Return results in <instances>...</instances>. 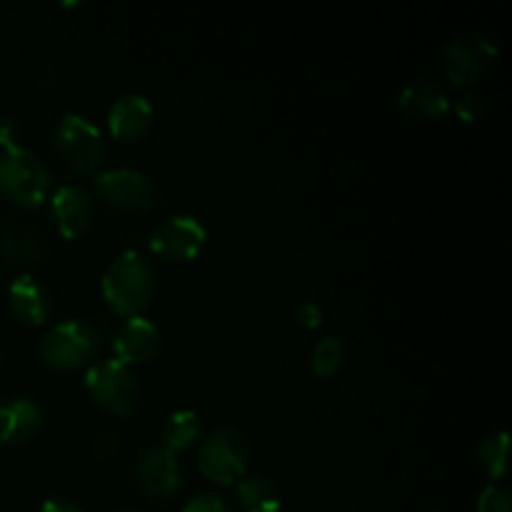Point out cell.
I'll use <instances>...</instances> for the list:
<instances>
[{"instance_id":"1","label":"cell","mask_w":512,"mask_h":512,"mask_svg":"<svg viewBox=\"0 0 512 512\" xmlns=\"http://www.w3.org/2000/svg\"><path fill=\"white\" fill-rule=\"evenodd\" d=\"M100 295L123 320L143 315L155 295V270L150 260L138 250L115 255L100 278Z\"/></svg>"},{"instance_id":"2","label":"cell","mask_w":512,"mask_h":512,"mask_svg":"<svg viewBox=\"0 0 512 512\" xmlns=\"http://www.w3.org/2000/svg\"><path fill=\"white\" fill-rule=\"evenodd\" d=\"M0 193L18 208H40L53 193V175L38 153L15 145L0 153Z\"/></svg>"},{"instance_id":"3","label":"cell","mask_w":512,"mask_h":512,"mask_svg":"<svg viewBox=\"0 0 512 512\" xmlns=\"http://www.w3.org/2000/svg\"><path fill=\"white\" fill-rule=\"evenodd\" d=\"M53 153L75 173H93L108 158V135L83 113H65L50 138Z\"/></svg>"},{"instance_id":"4","label":"cell","mask_w":512,"mask_h":512,"mask_svg":"<svg viewBox=\"0 0 512 512\" xmlns=\"http://www.w3.org/2000/svg\"><path fill=\"white\" fill-rule=\"evenodd\" d=\"M250 445L243 433L233 428H218L200 440L198 468L205 480L220 488H230L248 475Z\"/></svg>"},{"instance_id":"5","label":"cell","mask_w":512,"mask_h":512,"mask_svg":"<svg viewBox=\"0 0 512 512\" xmlns=\"http://www.w3.org/2000/svg\"><path fill=\"white\" fill-rule=\"evenodd\" d=\"M85 390L100 410L118 415V418H128L138 408V378H135L133 368L118 363L115 358L90 365L85 373Z\"/></svg>"},{"instance_id":"6","label":"cell","mask_w":512,"mask_h":512,"mask_svg":"<svg viewBox=\"0 0 512 512\" xmlns=\"http://www.w3.org/2000/svg\"><path fill=\"white\" fill-rule=\"evenodd\" d=\"M98 330L85 320H63L40 340V358L53 370H78L98 353Z\"/></svg>"},{"instance_id":"7","label":"cell","mask_w":512,"mask_h":512,"mask_svg":"<svg viewBox=\"0 0 512 512\" xmlns=\"http://www.w3.org/2000/svg\"><path fill=\"white\" fill-rule=\"evenodd\" d=\"M95 198L123 215H143L155 205V188L135 168H113L95 175Z\"/></svg>"},{"instance_id":"8","label":"cell","mask_w":512,"mask_h":512,"mask_svg":"<svg viewBox=\"0 0 512 512\" xmlns=\"http://www.w3.org/2000/svg\"><path fill=\"white\" fill-rule=\"evenodd\" d=\"M208 245V228L195 215H173L150 233L148 248L155 258L168 263H193Z\"/></svg>"},{"instance_id":"9","label":"cell","mask_w":512,"mask_h":512,"mask_svg":"<svg viewBox=\"0 0 512 512\" xmlns=\"http://www.w3.org/2000/svg\"><path fill=\"white\" fill-rule=\"evenodd\" d=\"M500 48L483 35H463L445 45V78L455 88H475L498 63Z\"/></svg>"},{"instance_id":"10","label":"cell","mask_w":512,"mask_h":512,"mask_svg":"<svg viewBox=\"0 0 512 512\" xmlns=\"http://www.w3.org/2000/svg\"><path fill=\"white\" fill-rule=\"evenodd\" d=\"M133 478L145 498L168 500L183 488V465L170 450L148 448L135 460Z\"/></svg>"},{"instance_id":"11","label":"cell","mask_w":512,"mask_h":512,"mask_svg":"<svg viewBox=\"0 0 512 512\" xmlns=\"http://www.w3.org/2000/svg\"><path fill=\"white\" fill-rule=\"evenodd\" d=\"M50 218L63 240H78L93 228L95 223V198L83 185H60L50 193Z\"/></svg>"},{"instance_id":"12","label":"cell","mask_w":512,"mask_h":512,"mask_svg":"<svg viewBox=\"0 0 512 512\" xmlns=\"http://www.w3.org/2000/svg\"><path fill=\"white\" fill-rule=\"evenodd\" d=\"M155 120V108L145 95L128 93L113 100L105 113V130L118 143H138L150 133Z\"/></svg>"},{"instance_id":"13","label":"cell","mask_w":512,"mask_h":512,"mask_svg":"<svg viewBox=\"0 0 512 512\" xmlns=\"http://www.w3.org/2000/svg\"><path fill=\"white\" fill-rule=\"evenodd\" d=\"M160 350V328L145 315L125 318L113 335V358L135 368L153 360Z\"/></svg>"},{"instance_id":"14","label":"cell","mask_w":512,"mask_h":512,"mask_svg":"<svg viewBox=\"0 0 512 512\" xmlns=\"http://www.w3.org/2000/svg\"><path fill=\"white\" fill-rule=\"evenodd\" d=\"M8 305L28 328H43L53 315V295L35 275H18L8 285Z\"/></svg>"},{"instance_id":"15","label":"cell","mask_w":512,"mask_h":512,"mask_svg":"<svg viewBox=\"0 0 512 512\" xmlns=\"http://www.w3.org/2000/svg\"><path fill=\"white\" fill-rule=\"evenodd\" d=\"M398 108L410 118L438 120L453 110V98L440 80L418 78L403 85L398 93Z\"/></svg>"},{"instance_id":"16","label":"cell","mask_w":512,"mask_h":512,"mask_svg":"<svg viewBox=\"0 0 512 512\" xmlns=\"http://www.w3.org/2000/svg\"><path fill=\"white\" fill-rule=\"evenodd\" d=\"M43 428V410L30 398H10L0 403V445H28Z\"/></svg>"},{"instance_id":"17","label":"cell","mask_w":512,"mask_h":512,"mask_svg":"<svg viewBox=\"0 0 512 512\" xmlns=\"http://www.w3.org/2000/svg\"><path fill=\"white\" fill-rule=\"evenodd\" d=\"M235 505L243 512H280L283 495L265 475H245L235 483Z\"/></svg>"},{"instance_id":"18","label":"cell","mask_w":512,"mask_h":512,"mask_svg":"<svg viewBox=\"0 0 512 512\" xmlns=\"http://www.w3.org/2000/svg\"><path fill=\"white\" fill-rule=\"evenodd\" d=\"M203 440V420L195 410L178 408L163 423V448L173 455L188 453Z\"/></svg>"},{"instance_id":"19","label":"cell","mask_w":512,"mask_h":512,"mask_svg":"<svg viewBox=\"0 0 512 512\" xmlns=\"http://www.w3.org/2000/svg\"><path fill=\"white\" fill-rule=\"evenodd\" d=\"M3 253L13 265H33L43 258V243L28 228H8L3 233Z\"/></svg>"},{"instance_id":"20","label":"cell","mask_w":512,"mask_h":512,"mask_svg":"<svg viewBox=\"0 0 512 512\" xmlns=\"http://www.w3.org/2000/svg\"><path fill=\"white\" fill-rule=\"evenodd\" d=\"M508 453H510V438L508 433H493L483 438L478 448V463L483 473L490 480H503L508 475Z\"/></svg>"},{"instance_id":"21","label":"cell","mask_w":512,"mask_h":512,"mask_svg":"<svg viewBox=\"0 0 512 512\" xmlns=\"http://www.w3.org/2000/svg\"><path fill=\"white\" fill-rule=\"evenodd\" d=\"M345 358V345L343 340L335 338V335H325L315 343L313 355H310V370L318 378H333L340 370Z\"/></svg>"},{"instance_id":"22","label":"cell","mask_w":512,"mask_h":512,"mask_svg":"<svg viewBox=\"0 0 512 512\" xmlns=\"http://www.w3.org/2000/svg\"><path fill=\"white\" fill-rule=\"evenodd\" d=\"M453 108L455 115H458L465 125H475L483 120L485 110H488V100H485V95L480 93L478 88H465L463 93L455 98Z\"/></svg>"},{"instance_id":"23","label":"cell","mask_w":512,"mask_h":512,"mask_svg":"<svg viewBox=\"0 0 512 512\" xmlns=\"http://www.w3.org/2000/svg\"><path fill=\"white\" fill-rule=\"evenodd\" d=\"M475 512H512L510 493L505 488H500V485L490 483L488 488H483V493L478 495Z\"/></svg>"},{"instance_id":"24","label":"cell","mask_w":512,"mask_h":512,"mask_svg":"<svg viewBox=\"0 0 512 512\" xmlns=\"http://www.w3.org/2000/svg\"><path fill=\"white\" fill-rule=\"evenodd\" d=\"M180 512H233V505L223 493H198L183 505Z\"/></svg>"},{"instance_id":"25","label":"cell","mask_w":512,"mask_h":512,"mask_svg":"<svg viewBox=\"0 0 512 512\" xmlns=\"http://www.w3.org/2000/svg\"><path fill=\"white\" fill-rule=\"evenodd\" d=\"M298 323L303 325L305 330H320L325 323V313L323 308H320V303H315V300H308V303H303L298 308Z\"/></svg>"},{"instance_id":"26","label":"cell","mask_w":512,"mask_h":512,"mask_svg":"<svg viewBox=\"0 0 512 512\" xmlns=\"http://www.w3.org/2000/svg\"><path fill=\"white\" fill-rule=\"evenodd\" d=\"M20 138V125L13 115H0V150L15 148Z\"/></svg>"},{"instance_id":"27","label":"cell","mask_w":512,"mask_h":512,"mask_svg":"<svg viewBox=\"0 0 512 512\" xmlns=\"http://www.w3.org/2000/svg\"><path fill=\"white\" fill-rule=\"evenodd\" d=\"M38 512H85V510L65 498H48L43 505H40Z\"/></svg>"},{"instance_id":"28","label":"cell","mask_w":512,"mask_h":512,"mask_svg":"<svg viewBox=\"0 0 512 512\" xmlns=\"http://www.w3.org/2000/svg\"><path fill=\"white\" fill-rule=\"evenodd\" d=\"M120 512H140V510H120Z\"/></svg>"},{"instance_id":"29","label":"cell","mask_w":512,"mask_h":512,"mask_svg":"<svg viewBox=\"0 0 512 512\" xmlns=\"http://www.w3.org/2000/svg\"><path fill=\"white\" fill-rule=\"evenodd\" d=\"M0 363H3V358H0Z\"/></svg>"}]
</instances>
